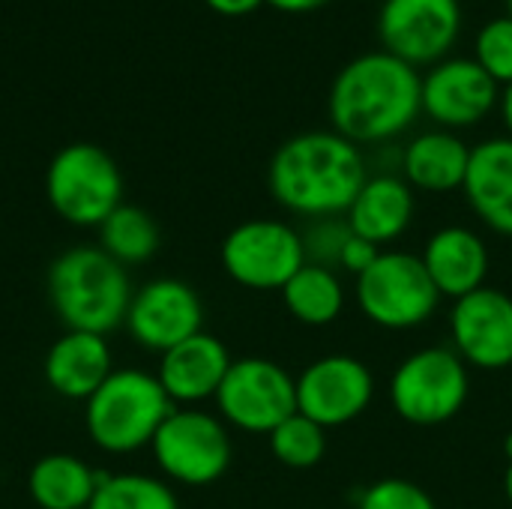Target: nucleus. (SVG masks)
<instances>
[{"label":"nucleus","mask_w":512,"mask_h":509,"mask_svg":"<svg viewBox=\"0 0 512 509\" xmlns=\"http://www.w3.org/2000/svg\"><path fill=\"white\" fill-rule=\"evenodd\" d=\"M264 3L285 12V15H306V12H315V9L327 6L330 0H264Z\"/></svg>","instance_id":"obj_32"},{"label":"nucleus","mask_w":512,"mask_h":509,"mask_svg":"<svg viewBox=\"0 0 512 509\" xmlns=\"http://www.w3.org/2000/svg\"><path fill=\"white\" fill-rule=\"evenodd\" d=\"M222 270L249 291H282L306 264L303 234L282 219H246L222 240Z\"/></svg>","instance_id":"obj_10"},{"label":"nucleus","mask_w":512,"mask_h":509,"mask_svg":"<svg viewBox=\"0 0 512 509\" xmlns=\"http://www.w3.org/2000/svg\"><path fill=\"white\" fill-rule=\"evenodd\" d=\"M387 399L396 417L411 426H444L471 399V369L450 345L417 348L393 369Z\"/></svg>","instance_id":"obj_6"},{"label":"nucleus","mask_w":512,"mask_h":509,"mask_svg":"<svg viewBox=\"0 0 512 509\" xmlns=\"http://www.w3.org/2000/svg\"><path fill=\"white\" fill-rule=\"evenodd\" d=\"M507 15H512V0H507Z\"/></svg>","instance_id":"obj_36"},{"label":"nucleus","mask_w":512,"mask_h":509,"mask_svg":"<svg viewBox=\"0 0 512 509\" xmlns=\"http://www.w3.org/2000/svg\"><path fill=\"white\" fill-rule=\"evenodd\" d=\"M504 459L512 462V432H507V438H504Z\"/></svg>","instance_id":"obj_35"},{"label":"nucleus","mask_w":512,"mask_h":509,"mask_svg":"<svg viewBox=\"0 0 512 509\" xmlns=\"http://www.w3.org/2000/svg\"><path fill=\"white\" fill-rule=\"evenodd\" d=\"M471 57L501 87L512 84V15H498L477 30Z\"/></svg>","instance_id":"obj_27"},{"label":"nucleus","mask_w":512,"mask_h":509,"mask_svg":"<svg viewBox=\"0 0 512 509\" xmlns=\"http://www.w3.org/2000/svg\"><path fill=\"white\" fill-rule=\"evenodd\" d=\"M102 471H93L72 453H48L27 474L30 501L39 509H87Z\"/></svg>","instance_id":"obj_22"},{"label":"nucleus","mask_w":512,"mask_h":509,"mask_svg":"<svg viewBox=\"0 0 512 509\" xmlns=\"http://www.w3.org/2000/svg\"><path fill=\"white\" fill-rule=\"evenodd\" d=\"M231 363L234 357L225 342L201 330L162 354L156 378L177 408H198L216 399Z\"/></svg>","instance_id":"obj_16"},{"label":"nucleus","mask_w":512,"mask_h":509,"mask_svg":"<svg viewBox=\"0 0 512 509\" xmlns=\"http://www.w3.org/2000/svg\"><path fill=\"white\" fill-rule=\"evenodd\" d=\"M369 174L363 147L333 129H309L276 147L267 186L282 210L315 222L345 216Z\"/></svg>","instance_id":"obj_2"},{"label":"nucleus","mask_w":512,"mask_h":509,"mask_svg":"<svg viewBox=\"0 0 512 509\" xmlns=\"http://www.w3.org/2000/svg\"><path fill=\"white\" fill-rule=\"evenodd\" d=\"M471 162V144L459 132L429 129L405 141L399 150V174L414 192L447 195L462 192Z\"/></svg>","instance_id":"obj_20"},{"label":"nucleus","mask_w":512,"mask_h":509,"mask_svg":"<svg viewBox=\"0 0 512 509\" xmlns=\"http://www.w3.org/2000/svg\"><path fill=\"white\" fill-rule=\"evenodd\" d=\"M504 498L512 509V462H507V471H504Z\"/></svg>","instance_id":"obj_34"},{"label":"nucleus","mask_w":512,"mask_h":509,"mask_svg":"<svg viewBox=\"0 0 512 509\" xmlns=\"http://www.w3.org/2000/svg\"><path fill=\"white\" fill-rule=\"evenodd\" d=\"M177 405L159 378L141 369H114L105 384L84 402L90 441L105 453H135L150 447L159 426Z\"/></svg>","instance_id":"obj_4"},{"label":"nucleus","mask_w":512,"mask_h":509,"mask_svg":"<svg viewBox=\"0 0 512 509\" xmlns=\"http://www.w3.org/2000/svg\"><path fill=\"white\" fill-rule=\"evenodd\" d=\"M48 300L66 330L108 336L126 321L132 285L123 264L99 246H75L57 255L45 276Z\"/></svg>","instance_id":"obj_3"},{"label":"nucleus","mask_w":512,"mask_h":509,"mask_svg":"<svg viewBox=\"0 0 512 509\" xmlns=\"http://www.w3.org/2000/svg\"><path fill=\"white\" fill-rule=\"evenodd\" d=\"M216 15H225V18H243V15H252L255 9L264 6V0H204Z\"/></svg>","instance_id":"obj_31"},{"label":"nucleus","mask_w":512,"mask_h":509,"mask_svg":"<svg viewBox=\"0 0 512 509\" xmlns=\"http://www.w3.org/2000/svg\"><path fill=\"white\" fill-rule=\"evenodd\" d=\"M45 198L63 222L99 228L123 204V174L108 150L87 141L66 144L45 171Z\"/></svg>","instance_id":"obj_7"},{"label":"nucleus","mask_w":512,"mask_h":509,"mask_svg":"<svg viewBox=\"0 0 512 509\" xmlns=\"http://www.w3.org/2000/svg\"><path fill=\"white\" fill-rule=\"evenodd\" d=\"M381 252H384L381 246H375V243H369V240L351 234L348 243H345V249H342V258H339V273H348V276L357 279L360 273H366V270L375 264V258H378Z\"/></svg>","instance_id":"obj_30"},{"label":"nucleus","mask_w":512,"mask_h":509,"mask_svg":"<svg viewBox=\"0 0 512 509\" xmlns=\"http://www.w3.org/2000/svg\"><path fill=\"white\" fill-rule=\"evenodd\" d=\"M213 402L225 426L246 435H270L297 414V378L270 357H240L231 363Z\"/></svg>","instance_id":"obj_9"},{"label":"nucleus","mask_w":512,"mask_h":509,"mask_svg":"<svg viewBox=\"0 0 512 509\" xmlns=\"http://www.w3.org/2000/svg\"><path fill=\"white\" fill-rule=\"evenodd\" d=\"M330 129L357 147L402 138L423 114V75L384 48L348 60L327 96Z\"/></svg>","instance_id":"obj_1"},{"label":"nucleus","mask_w":512,"mask_h":509,"mask_svg":"<svg viewBox=\"0 0 512 509\" xmlns=\"http://www.w3.org/2000/svg\"><path fill=\"white\" fill-rule=\"evenodd\" d=\"M357 509H438V504L408 477H381L360 492Z\"/></svg>","instance_id":"obj_28"},{"label":"nucleus","mask_w":512,"mask_h":509,"mask_svg":"<svg viewBox=\"0 0 512 509\" xmlns=\"http://www.w3.org/2000/svg\"><path fill=\"white\" fill-rule=\"evenodd\" d=\"M417 219V192L396 171L369 174L357 198L351 201L345 222L351 231L381 249L399 243Z\"/></svg>","instance_id":"obj_18"},{"label":"nucleus","mask_w":512,"mask_h":509,"mask_svg":"<svg viewBox=\"0 0 512 509\" xmlns=\"http://www.w3.org/2000/svg\"><path fill=\"white\" fill-rule=\"evenodd\" d=\"M459 0H384L378 12L381 48L414 69L450 57L462 33Z\"/></svg>","instance_id":"obj_11"},{"label":"nucleus","mask_w":512,"mask_h":509,"mask_svg":"<svg viewBox=\"0 0 512 509\" xmlns=\"http://www.w3.org/2000/svg\"><path fill=\"white\" fill-rule=\"evenodd\" d=\"M462 195L471 213L498 237H512V138L495 135L471 147Z\"/></svg>","instance_id":"obj_19"},{"label":"nucleus","mask_w":512,"mask_h":509,"mask_svg":"<svg viewBox=\"0 0 512 509\" xmlns=\"http://www.w3.org/2000/svg\"><path fill=\"white\" fill-rule=\"evenodd\" d=\"M498 114H501V120H504V129H507V135L512 138V84L501 87V102H498Z\"/></svg>","instance_id":"obj_33"},{"label":"nucleus","mask_w":512,"mask_h":509,"mask_svg":"<svg viewBox=\"0 0 512 509\" xmlns=\"http://www.w3.org/2000/svg\"><path fill=\"white\" fill-rule=\"evenodd\" d=\"M375 393L378 381L369 363L354 354H324L297 375V411L327 432L360 420Z\"/></svg>","instance_id":"obj_12"},{"label":"nucleus","mask_w":512,"mask_h":509,"mask_svg":"<svg viewBox=\"0 0 512 509\" xmlns=\"http://www.w3.org/2000/svg\"><path fill=\"white\" fill-rule=\"evenodd\" d=\"M501 84L474 57H447L423 75V114L435 129L465 132L498 111Z\"/></svg>","instance_id":"obj_14"},{"label":"nucleus","mask_w":512,"mask_h":509,"mask_svg":"<svg viewBox=\"0 0 512 509\" xmlns=\"http://www.w3.org/2000/svg\"><path fill=\"white\" fill-rule=\"evenodd\" d=\"M150 453L165 480L204 489L228 474L234 444L219 414L201 408H174L159 426Z\"/></svg>","instance_id":"obj_8"},{"label":"nucleus","mask_w":512,"mask_h":509,"mask_svg":"<svg viewBox=\"0 0 512 509\" xmlns=\"http://www.w3.org/2000/svg\"><path fill=\"white\" fill-rule=\"evenodd\" d=\"M114 372L111 366V348L105 336L96 333H78L66 330L45 354L42 375L45 384L72 402H87L105 378Z\"/></svg>","instance_id":"obj_21"},{"label":"nucleus","mask_w":512,"mask_h":509,"mask_svg":"<svg viewBox=\"0 0 512 509\" xmlns=\"http://www.w3.org/2000/svg\"><path fill=\"white\" fill-rule=\"evenodd\" d=\"M270 453L279 465L291 471H309L324 462L327 456V429L315 420L303 417L300 411L282 420L270 435Z\"/></svg>","instance_id":"obj_26"},{"label":"nucleus","mask_w":512,"mask_h":509,"mask_svg":"<svg viewBox=\"0 0 512 509\" xmlns=\"http://www.w3.org/2000/svg\"><path fill=\"white\" fill-rule=\"evenodd\" d=\"M450 348L468 369H512V294L495 285L453 300L447 318Z\"/></svg>","instance_id":"obj_13"},{"label":"nucleus","mask_w":512,"mask_h":509,"mask_svg":"<svg viewBox=\"0 0 512 509\" xmlns=\"http://www.w3.org/2000/svg\"><path fill=\"white\" fill-rule=\"evenodd\" d=\"M123 327L141 348L165 354L204 330V303L183 279H153L132 294Z\"/></svg>","instance_id":"obj_15"},{"label":"nucleus","mask_w":512,"mask_h":509,"mask_svg":"<svg viewBox=\"0 0 512 509\" xmlns=\"http://www.w3.org/2000/svg\"><path fill=\"white\" fill-rule=\"evenodd\" d=\"M87 509H180L174 489L147 474H102Z\"/></svg>","instance_id":"obj_25"},{"label":"nucleus","mask_w":512,"mask_h":509,"mask_svg":"<svg viewBox=\"0 0 512 509\" xmlns=\"http://www.w3.org/2000/svg\"><path fill=\"white\" fill-rule=\"evenodd\" d=\"M159 243H162V234H159L156 219L135 204H120L99 225V249L108 252L123 267L150 261L159 252Z\"/></svg>","instance_id":"obj_24"},{"label":"nucleus","mask_w":512,"mask_h":509,"mask_svg":"<svg viewBox=\"0 0 512 509\" xmlns=\"http://www.w3.org/2000/svg\"><path fill=\"white\" fill-rule=\"evenodd\" d=\"M441 294L417 252L384 249L375 264L354 279L360 315L390 333H408L429 324L441 309Z\"/></svg>","instance_id":"obj_5"},{"label":"nucleus","mask_w":512,"mask_h":509,"mask_svg":"<svg viewBox=\"0 0 512 509\" xmlns=\"http://www.w3.org/2000/svg\"><path fill=\"white\" fill-rule=\"evenodd\" d=\"M279 294L285 312L306 327H330L348 309V288L342 273L318 264H303Z\"/></svg>","instance_id":"obj_23"},{"label":"nucleus","mask_w":512,"mask_h":509,"mask_svg":"<svg viewBox=\"0 0 512 509\" xmlns=\"http://www.w3.org/2000/svg\"><path fill=\"white\" fill-rule=\"evenodd\" d=\"M303 234V252H306V264H318L327 270H339V258L342 249L348 243V237L354 234L351 225L345 222V216H333V219H315L306 225Z\"/></svg>","instance_id":"obj_29"},{"label":"nucleus","mask_w":512,"mask_h":509,"mask_svg":"<svg viewBox=\"0 0 512 509\" xmlns=\"http://www.w3.org/2000/svg\"><path fill=\"white\" fill-rule=\"evenodd\" d=\"M420 258L444 300H462L489 285L492 249L486 237L468 225H444L432 231Z\"/></svg>","instance_id":"obj_17"}]
</instances>
